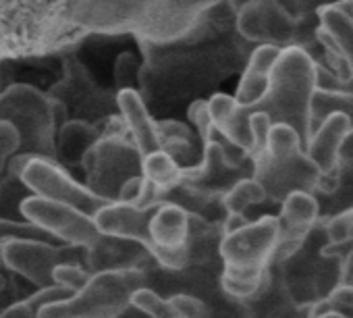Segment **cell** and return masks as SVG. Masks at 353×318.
Instances as JSON below:
<instances>
[{
    "instance_id": "6da1fadb",
    "label": "cell",
    "mask_w": 353,
    "mask_h": 318,
    "mask_svg": "<svg viewBox=\"0 0 353 318\" xmlns=\"http://www.w3.org/2000/svg\"><path fill=\"white\" fill-rule=\"evenodd\" d=\"M225 0H0V61L71 54L92 36L168 44Z\"/></svg>"
},
{
    "instance_id": "7a4b0ae2",
    "label": "cell",
    "mask_w": 353,
    "mask_h": 318,
    "mask_svg": "<svg viewBox=\"0 0 353 318\" xmlns=\"http://www.w3.org/2000/svg\"><path fill=\"white\" fill-rule=\"evenodd\" d=\"M316 90V59L303 46H287L272 69L266 96L252 112H266L274 125H291L307 143L312 133L310 110Z\"/></svg>"
},
{
    "instance_id": "3957f363",
    "label": "cell",
    "mask_w": 353,
    "mask_h": 318,
    "mask_svg": "<svg viewBox=\"0 0 353 318\" xmlns=\"http://www.w3.org/2000/svg\"><path fill=\"white\" fill-rule=\"evenodd\" d=\"M143 156L131 141L121 115L102 127V137L83 158L85 186L106 202H117L121 188L141 175Z\"/></svg>"
},
{
    "instance_id": "277c9868",
    "label": "cell",
    "mask_w": 353,
    "mask_h": 318,
    "mask_svg": "<svg viewBox=\"0 0 353 318\" xmlns=\"http://www.w3.org/2000/svg\"><path fill=\"white\" fill-rule=\"evenodd\" d=\"M143 285L141 268L92 272L83 289L42 308L38 318H119L131 308L133 293Z\"/></svg>"
},
{
    "instance_id": "5b68a950",
    "label": "cell",
    "mask_w": 353,
    "mask_h": 318,
    "mask_svg": "<svg viewBox=\"0 0 353 318\" xmlns=\"http://www.w3.org/2000/svg\"><path fill=\"white\" fill-rule=\"evenodd\" d=\"M0 121H9L21 135L17 154L57 161L59 117L54 100L34 86L15 83L0 92Z\"/></svg>"
},
{
    "instance_id": "8992f818",
    "label": "cell",
    "mask_w": 353,
    "mask_h": 318,
    "mask_svg": "<svg viewBox=\"0 0 353 318\" xmlns=\"http://www.w3.org/2000/svg\"><path fill=\"white\" fill-rule=\"evenodd\" d=\"M11 175L19 177L21 183L34 192V196L69 204L90 217H96L108 202L96 196L85 183L75 181L61 163L42 156H26L15 154L11 158Z\"/></svg>"
},
{
    "instance_id": "52a82bcc",
    "label": "cell",
    "mask_w": 353,
    "mask_h": 318,
    "mask_svg": "<svg viewBox=\"0 0 353 318\" xmlns=\"http://www.w3.org/2000/svg\"><path fill=\"white\" fill-rule=\"evenodd\" d=\"M48 96L65 108L69 121H85L100 129L119 115L117 92L102 90L75 54L63 57V77Z\"/></svg>"
},
{
    "instance_id": "ba28073f",
    "label": "cell",
    "mask_w": 353,
    "mask_h": 318,
    "mask_svg": "<svg viewBox=\"0 0 353 318\" xmlns=\"http://www.w3.org/2000/svg\"><path fill=\"white\" fill-rule=\"evenodd\" d=\"M281 241L279 217L264 215L256 221L227 231L219 246V256L225 270L239 272H266L276 262Z\"/></svg>"
},
{
    "instance_id": "9c48e42d",
    "label": "cell",
    "mask_w": 353,
    "mask_h": 318,
    "mask_svg": "<svg viewBox=\"0 0 353 318\" xmlns=\"http://www.w3.org/2000/svg\"><path fill=\"white\" fill-rule=\"evenodd\" d=\"M19 212L26 221L38 225L50 237L75 248H92L102 233L96 227L94 217L61 202H52L40 196H26L19 204Z\"/></svg>"
},
{
    "instance_id": "30bf717a",
    "label": "cell",
    "mask_w": 353,
    "mask_h": 318,
    "mask_svg": "<svg viewBox=\"0 0 353 318\" xmlns=\"http://www.w3.org/2000/svg\"><path fill=\"white\" fill-rule=\"evenodd\" d=\"M0 260L7 268L36 283L40 289L57 285L52 272L59 264L75 262L88 268V254L83 248H57L48 241H7L0 246Z\"/></svg>"
},
{
    "instance_id": "8fae6325",
    "label": "cell",
    "mask_w": 353,
    "mask_h": 318,
    "mask_svg": "<svg viewBox=\"0 0 353 318\" xmlns=\"http://www.w3.org/2000/svg\"><path fill=\"white\" fill-rule=\"evenodd\" d=\"M190 233H192V212L166 200L160 204L150 219V246L148 252L152 260L168 270H181L190 264Z\"/></svg>"
},
{
    "instance_id": "7c38bea8",
    "label": "cell",
    "mask_w": 353,
    "mask_h": 318,
    "mask_svg": "<svg viewBox=\"0 0 353 318\" xmlns=\"http://www.w3.org/2000/svg\"><path fill=\"white\" fill-rule=\"evenodd\" d=\"M235 28L245 42L287 48L295 42L297 17L281 0H248L237 9Z\"/></svg>"
},
{
    "instance_id": "4fadbf2b",
    "label": "cell",
    "mask_w": 353,
    "mask_h": 318,
    "mask_svg": "<svg viewBox=\"0 0 353 318\" xmlns=\"http://www.w3.org/2000/svg\"><path fill=\"white\" fill-rule=\"evenodd\" d=\"M252 175L262 183L268 200L274 204H281L295 192H318L322 177L305 150L283 158H258L252 165Z\"/></svg>"
},
{
    "instance_id": "5bb4252c",
    "label": "cell",
    "mask_w": 353,
    "mask_h": 318,
    "mask_svg": "<svg viewBox=\"0 0 353 318\" xmlns=\"http://www.w3.org/2000/svg\"><path fill=\"white\" fill-rule=\"evenodd\" d=\"M276 217L281 225L276 260H285L303 246L320 223V202L312 192H295L281 202V212Z\"/></svg>"
},
{
    "instance_id": "9a60e30c",
    "label": "cell",
    "mask_w": 353,
    "mask_h": 318,
    "mask_svg": "<svg viewBox=\"0 0 353 318\" xmlns=\"http://www.w3.org/2000/svg\"><path fill=\"white\" fill-rule=\"evenodd\" d=\"M117 104L119 115L127 127V133L131 141L137 146L141 156H148L152 152L162 150L158 121L152 117L148 102L137 90H121L117 92Z\"/></svg>"
},
{
    "instance_id": "2e32d148",
    "label": "cell",
    "mask_w": 353,
    "mask_h": 318,
    "mask_svg": "<svg viewBox=\"0 0 353 318\" xmlns=\"http://www.w3.org/2000/svg\"><path fill=\"white\" fill-rule=\"evenodd\" d=\"M154 210H143L123 202H108L94 217L102 235L135 241L148 250L150 246V219Z\"/></svg>"
},
{
    "instance_id": "e0dca14e",
    "label": "cell",
    "mask_w": 353,
    "mask_h": 318,
    "mask_svg": "<svg viewBox=\"0 0 353 318\" xmlns=\"http://www.w3.org/2000/svg\"><path fill=\"white\" fill-rule=\"evenodd\" d=\"M316 40L320 46L334 48L347 67L345 90L353 92V21L334 3L318 7V30Z\"/></svg>"
},
{
    "instance_id": "ac0fdd59",
    "label": "cell",
    "mask_w": 353,
    "mask_h": 318,
    "mask_svg": "<svg viewBox=\"0 0 353 318\" xmlns=\"http://www.w3.org/2000/svg\"><path fill=\"white\" fill-rule=\"evenodd\" d=\"M281 54H283V48L270 46V44L256 46L250 52V59L243 67V73H241L237 92H235V100L241 106L254 110L258 106V102L266 96L272 69H274L276 61L281 59Z\"/></svg>"
},
{
    "instance_id": "d6986e66",
    "label": "cell",
    "mask_w": 353,
    "mask_h": 318,
    "mask_svg": "<svg viewBox=\"0 0 353 318\" xmlns=\"http://www.w3.org/2000/svg\"><path fill=\"white\" fill-rule=\"evenodd\" d=\"M208 108H210L216 131L229 143L243 150L250 158L252 156V127H250L252 110L241 106L235 100V96H229V94H212L208 98Z\"/></svg>"
},
{
    "instance_id": "ffe728a7",
    "label": "cell",
    "mask_w": 353,
    "mask_h": 318,
    "mask_svg": "<svg viewBox=\"0 0 353 318\" xmlns=\"http://www.w3.org/2000/svg\"><path fill=\"white\" fill-rule=\"evenodd\" d=\"M88 254V268L90 272H102V270H127V268H141V258H152L150 252L127 239L108 237L102 235L92 248L85 250Z\"/></svg>"
},
{
    "instance_id": "44dd1931",
    "label": "cell",
    "mask_w": 353,
    "mask_h": 318,
    "mask_svg": "<svg viewBox=\"0 0 353 318\" xmlns=\"http://www.w3.org/2000/svg\"><path fill=\"white\" fill-rule=\"evenodd\" d=\"M102 137V129L85 121H67L57 131V158L65 167H81L88 152Z\"/></svg>"
},
{
    "instance_id": "7402d4cb",
    "label": "cell",
    "mask_w": 353,
    "mask_h": 318,
    "mask_svg": "<svg viewBox=\"0 0 353 318\" xmlns=\"http://www.w3.org/2000/svg\"><path fill=\"white\" fill-rule=\"evenodd\" d=\"M141 175L152 186L162 190L166 194V198H168V194H172L176 188L183 186L185 167H181L179 163H176L166 150H158V152H152V154L143 156Z\"/></svg>"
},
{
    "instance_id": "603a6c76",
    "label": "cell",
    "mask_w": 353,
    "mask_h": 318,
    "mask_svg": "<svg viewBox=\"0 0 353 318\" xmlns=\"http://www.w3.org/2000/svg\"><path fill=\"white\" fill-rule=\"evenodd\" d=\"M264 202H268V194L254 175L241 177L221 196V206L227 217H245L252 206Z\"/></svg>"
},
{
    "instance_id": "cb8c5ba5",
    "label": "cell",
    "mask_w": 353,
    "mask_h": 318,
    "mask_svg": "<svg viewBox=\"0 0 353 318\" xmlns=\"http://www.w3.org/2000/svg\"><path fill=\"white\" fill-rule=\"evenodd\" d=\"M334 112L347 115L351 119V123H353V92H347V90H322V88H318L314 98H312V110H310L312 131L320 123H324L330 115H334Z\"/></svg>"
},
{
    "instance_id": "d4e9b609",
    "label": "cell",
    "mask_w": 353,
    "mask_h": 318,
    "mask_svg": "<svg viewBox=\"0 0 353 318\" xmlns=\"http://www.w3.org/2000/svg\"><path fill=\"white\" fill-rule=\"evenodd\" d=\"M270 272H239V270H225L221 275V287L223 291L237 299V301H250L258 297L266 285H268Z\"/></svg>"
},
{
    "instance_id": "484cf974",
    "label": "cell",
    "mask_w": 353,
    "mask_h": 318,
    "mask_svg": "<svg viewBox=\"0 0 353 318\" xmlns=\"http://www.w3.org/2000/svg\"><path fill=\"white\" fill-rule=\"evenodd\" d=\"M303 150H305L303 137L291 125L276 123L270 129L266 152L260 158H264V156L266 158H283V156H291V154H297V152H303Z\"/></svg>"
},
{
    "instance_id": "4316f807",
    "label": "cell",
    "mask_w": 353,
    "mask_h": 318,
    "mask_svg": "<svg viewBox=\"0 0 353 318\" xmlns=\"http://www.w3.org/2000/svg\"><path fill=\"white\" fill-rule=\"evenodd\" d=\"M324 237H326L324 252L339 250V248H349L353 244V206H349L345 210H339L336 215L326 219Z\"/></svg>"
},
{
    "instance_id": "83f0119b",
    "label": "cell",
    "mask_w": 353,
    "mask_h": 318,
    "mask_svg": "<svg viewBox=\"0 0 353 318\" xmlns=\"http://www.w3.org/2000/svg\"><path fill=\"white\" fill-rule=\"evenodd\" d=\"M131 308H135L139 314H143L145 318H179L174 312V308L170 306L168 297L158 295L154 289L150 287H139L133 297H131Z\"/></svg>"
},
{
    "instance_id": "f1b7e54d",
    "label": "cell",
    "mask_w": 353,
    "mask_h": 318,
    "mask_svg": "<svg viewBox=\"0 0 353 318\" xmlns=\"http://www.w3.org/2000/svg\"><path fill=\"white\" fill-rule=\"evenodd\" d=\"M46 231L30 221H13V219H0V244L7 241H44Z\"/></svg>"
},
{
    "instance_id": "f546056e",
    "label": "cell",
    "mask_w": 353,
    "mask_h": 318,
    "mask_svg": "<svg viewBox=\"0 0 353 318\" xmlns=\"http://www.w3.org/2000/svg\"><path fill=\"white\" fill-rule=\"evenodd\" d=\"M139 73H141V65L133 52L119 54V59L114 63L117 92H121V90H137L139 92Z\"/></svg>"
},
{
    "instance_id": "4dcf8cb0",
    "label": "cell",
    "mask_w": 353,
    "mask_h": 318,
    "mask_svg": "<svg viewBox=\"0 0 353 318\" xmlns=\"http://www.w3.org/2000/svg\"><path fill=\"white\" fill-rule=\"evenodd\" d=\"M92 272L83 266V264H75V262H65V264H59L52 272V279L57 285L77 293L79 289H83L90 281Z\"/></svg>"
},
{
    "instance_id": "1f68e13d",
    "label": "cell",
    "mask_w": 353,
    "mask_h": 318,
    "mask_svg": "<svg viewBox=\"0 0 353 318\" xmlns=\"http://www.w3.org/2000/svg\"><path fill=\"white\" fill-rule=\"evenodd\" d=\"M272 125L274 123L266 112H260V110L252 112V119H250V127H252V156L250 158H252V165L266 152Z\"/></svg>"
},
{
    "instance_id": "d6a6232c",
    "label": "cell",
    "mask_w": 353,
    "mask_h": 318,
    "mask_svg": "<svg viewBox=\"0 0 353 318\" xmlns=\"http://www.w3.org/2000/svg\"><path fill=\"white\" fill-rule=\"evenodd\" d=\"M168 299L179 318H210L206 304L190 293H174Z\"/></svg>"
},
{
    "instance_id": "836d02e7",
    "label": "cell",
    "mask_w": 353,
    "mask_h": 318,
    "mask_svg": "<svg viewBox=\"0 0 353 318\" xmlns=\"http://www.w3.org/2000/svg\"><path fill=\"white\" fill-rule=\"evenodd\" d=\"M21 148V135L9 121H0V171Z\"/></svg>"
},
{
    "instance_id": "e575fe53",
    "label": "cell",
    "mask_w": 353,
    "mask_h": 318,
    "mask_svg": "<svg viewBox=\"0 0 353 318\" xmlns=\"http://www.w3.org/2000/svg\"><path fill=\"white\" fill-rule=\"evenodd\" d=\"M69 295H73V291H69V289H65V287H61V285H52V287L40 289L38 293H34V295L28 297L26 301H28L30 308L38 314L42 308H46V306H50V304H54V301L67 299Z\"/></svg>"
},
{
    "instance_id": "d590c367",
    "label": "cell",
    "mask_w": 353,
    "mask_h": 318,
    "mask_svg": "<svg viewBox=\"0 0 353 318\" xmlns=\"http://www.w3.org/2000/svg\"><path fill=\"white\" fill-rule=\"evenodd\" d=\"M307 318H351V316L345 314V312H341V310L328 308L320 299H316V301H312V308H310Z\"/></svg>"
},
{
    "instance_id": "8d00e7d4",
    "label": "cell",
    "mask_w": 353,
    "mask_h": 318,
    "mask_svg": "<svg viewBox=\"0 0 353 318\" xmlns=\"http://www.w3.org/2000/svg\"><path fill=\"white\" fill-rule=\"evenodd\" d=\"M341 169L347 173H353V127L347 133V139L341 150Z\"/></svg>"
},
{
    "instance_id": "74e56055",
    "label": "cell",
    "mask_w": 353,
    "mask_h": 318,
    "mask_svg": "<svg viewBox=\"0 0 353 318\" xmlns=\"http://www.w3.org/2000/svg\"><path fill=\"white\" fill-rule=\"evenodd\" d=\"M0 318H38V314L30 308L28 301H19V304H13L11 308H7Z\"/></svg>"
},
{
    "instance_id": "f35d334b",
    "label": "cell",
    "mask_w": 353,
    "mask_h": 318,
    "mask_svg": "<svg viewBox=\"0 0 353 318\" xmlns=\"http://www.w3.org/2000/svg\"><path fill=\"white\" fill-rule=\"evenodd\" d=\"M3 289H5V279L0 277V291H3Z\"/></svg>"
},
{
    "instance_id": "ab89813d",
    "label": "cell",
    "mask_w": 353,
    "mask_h": 318,
    "mask_svg": "<svg viewBox=\"0 0 353 318\" xmlns=\"http://www.w3.org/2000/svg\"><path fill=\"white\" fill-rule=\"evenodd\" d=\"M336 3H343V0H336Z\"/></svg>"
}]
</instances>
